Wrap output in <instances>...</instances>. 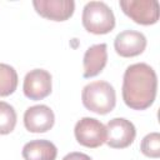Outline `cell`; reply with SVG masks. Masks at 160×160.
<instances>
[{
	"label": "cell",
	"mask_w": 160,
	"mask_h": 160,
	"mask_svg": "<svg viewBox=\"0 0 160 160\" xmlns=\"http://www.w3.org/2000/svg\"><path fill=\"white\" fill-rule=\"evenodd\" d=\"M158 78L155 70L145 64L136 62L126 68L122 78V100L130 109L145 110L156 98Z\"/></svg>",
	"instance_id": "obj_1"
},
{
	"label": "cell",
	"mask_w": 160,
	"mask_h": 160,
	"mask_svg": "<svg viewBox=\"0 0 160 160\" xmlns=\"http://www.w3.org/2000/svg\"><path fill=\"white\" fill-rule=\"evenodd\" d=\"M81 100L88 110L105 115L114 110L116 105V94L110 82L92 81L84 86Z\"/></svg>",
	"instance_id": "obj_2"
},
{
	"label": "cell",
	"mask_w": 160,
	"mask_h": 160,
	"mask_svg": "<svg viewBox=\"0 0 160 160\" xmlns=\"http://www.w3.org/2000/svg\"><path fill=\"white\" fill-rule=\"evenodd\" d=\"M82 26L86 31L102 35L115 28V16L112 10L102 1H90L82 9Z\"/></svg>",
	"instance_id": "obj_3"
},
{
	"label": "cell",
	"mask_w": 160,
	"mask_h": 160,
	"mask_svg": "<svg viewBox=\"0 0 160 160\" xmlns=\"http://www.w3.org/2000/svg\"><path fill=\"white\" fill-rule=\"evenodd\" d=\"M121 10L132 21L140 25H152L158 22L160 9L156 0H121Z\"/></svg>",
	"instance_id": "obj_4"
},
{
	"label": "cell",
	"mask_w": 160,
	"mask_h": 160,
	"mask_svg": "<svg viewBox=\"0 0 160 160\" xmlns=\"http://www.w3.org/2000/svg\"><path fill=\"white\" fill-rule=\"evenodd\" d=\"M74 135L80 145L95 149L106 141V128L98 119L82 118L75 124Z\"/></svg>",
	"instance_id": "obj_5"
},
{
	"label": "cell",
	"mask_w": 160,
	"mask_h": 160,
	"mask_svg": "<svg viewBox=\"0 0 160 160\" xmlns=\"http://www.w3.org/2000/svg\"><path fill=\"white\" fill-rule=\"evenodd\" d=\"M106 144L112 149H124L132 144L136 136L134 124L124 118L111 119L106 124Z\"/></svg>",
	"instance_id": "obj_6"
},
{
	"label": "cell",
	"mask_w": 160,
	"mask_h": 160,
	"mask_svg": "<svg viewBox=\"0 0 160 160\" xmlns=\"http://www.w3.org/2000/svg\"><path fill=\"white\" fill-rule=\"evenodd\" d=\"M52 89L51 75L44 69H34L25 75L24 95L30 100H41L50 95Z\"/></svg>",
	"instance_id": "obj_7"
},
{
	"label": "cell",
	"mask_w": 160,
	"mask_h": 160,
	"mask_svg": "<svg viewBox=\"0 0 160 160\" xmlns=\"http://www.w3.org/2000/svg\"><path fill=\"white\" fill-rule=\"evenodd\" d=\"M32 5L40 16L52 21H65L75 10L72 0H34Z\"/></svg>",
	"instance_id": "obj_8"
},
{
	"label": "cell",
	"mask_w": 160,
	"mask_h": 160,
	"mask_svg": "<svg viewBox=\"0 0 160 160\" xmlns=\"http://www.w3.org/2000/svg\"><path fill=\"white\" fill-rule=\"evenodd\" d=\"M114 48L118 55L132 58L140 55L146 48V38L142 32L135 30H124L114 40Z\"/></svg>",
	"instance_id": "obj_9"
},
{
	"label": "cell",
	"mask_w": 160,
	"mask_h": 160,
	"mask_svg": "<svg viewBox=\"0 0 160 160\" xmlns=\"http://www.w3.org/2000/svg\"><path fill=\"white\" fill-rule=\"evenodd\" d=\"M54 111L46 105H34L24 114V125L30 132H46L54 126Z\"/></svg>",
	"instance_id": "obj_10"
},
{
	"label": "cell",
	"mask_w": 160,
	"mask_h": 160,
	"mask_svg": "<svg viewBox=\"0 0 160 160\" xmlns=\"http://www.w3.org/2000/svg\"><path fill=\"white\" fill-rule=\"evenodd\" d=\"M108 62L106 44H95L90 46L84 54V78H94L99 75Z\"/></svg>",
	"instance_id": "obj_11"
},
{
	"label": "cell",
	"mask_w": 160,
	"mask_h": 160,
	"mask_svg": "<svg viewBox=\"0 0 160 160\" xmlns=\"http://www.w3.org/2000/svg\"><path fill=\"white\" fill-rule=\"evenodd\" d=\"M58 155L56 146L49 140H32L24 145V160H55Z\"/></svg>",
	"instance_id": "obj_12"
},
{
	"label": "cell",
	"mask_w": 160,
	"mask_h": 160,
	"mask_svg": "<svg viewBox=\"0 0 160 160\" xmlns=\"http://www.w3.org/2000/svg\"><path fill=\"white\" fill-rule=\"evenodd\" d=\"M18 88V74L16 70L8 65L0 64V96L11 95Z\"/></svg>",
	"instance_id": "obj_13"
},
{
	"label": "cell",
	"mask_w": 160,
	"mask_h": 160,
	"mask_svg": "<svg viewBox=\"0 0 160 160\" xmlns=\"http://www.w3.org/2000/svg\"><path fill=\"white\" fill-rule=\"evenodd\" d=\"M16 125V111L15 109L5 102L0 101V135L10 134Z\"/></svg>",
	"instance_id": "obj_14"
},
{
	"label": "cell",
	"mask_w": 160,
	"mask_h": 160,
	"mask_svg": "<svg viewBox=\"0 0 160 160\" xmlns=\"http://www.w3.org/2000/svg\"><path fill=\"white\" fill-rule=\"evenodd\" d=\"M140 150L145 156L158 159L160 156V134L159 132L148 134L141 141Z\"/></svg>",
	"instance_id": "obj_15"
},
{
	"label": "cell",
	"mask_w": 160,
	"mask_h": 160,
	"mask_svg": "<svg viewBox=\"0 0 160 160\" xmlns=\"http://www.w3.org/2000/svg\"><path fill=\"white\" fill-rule=\"evenodd\" d=\"M62 160H92L89 155L84 154V152H78V151H74V152H70L68 155H65L62 158Z\"/></svg>",
	"instance_id": "obj_16"
}]
</instances>
